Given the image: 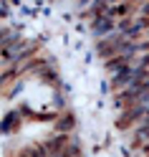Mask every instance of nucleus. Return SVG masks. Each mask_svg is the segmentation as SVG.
I'll return each instance as SVG.
<instances>
[{
    "instance_id": "f257e3e1",
    "label": "nucleus",
    "mask_w": 149,
    "mask_h": 157,
    "mask_svg": "<svg viewBox=\"0 0 149 157\" xmlns=\"http://www.w3.org/2000/svg\"><path fill=\"white\" fill-rule=\"evenodd\" d=\"M149 91V71L142 76V78H136L134 84H129L126 89H121V91H116L114 94V104H116V109L121 112V109H126L132 101H136L139 96H144Z\"/></svg>"
},
{
    "instance_id": "f03ea898",
    "label": "nucleus",
    "mask_w": 149,
    "mask_h": 157,
    "mask_svg": "<svg viewBox=\"0 0 149 157\" xmlns=\"http://www.w3.org/2000/svg\"><path fill=\"white\" fill-rule=\"evenodd\" d=\"M144 117H149V91L144 96H139L136 101H132L126 109H121L116 124L121 127V129H129V127H134L139 119H144Z\"/></svg>"
},
{
    "instance_id": "7ed1b4c3",
    "label": "nucleus",
    "mask_w": 149,
    "mask_h": 157,
    "mask_svg": "<svg viewBox=\"0 0 149 157\" xmlns=\"http://www.w3.org/2000/svg\"><path fill=\"white\" fill-rule=\"evenodd\" d=\"M149 71V68H144V66H139V63H126L124 68H119L116 74H111V89L114 91H121V89H126L129 84H134L136 78H142L144 74Z\"/></svg>"
},
{
    "instance_id": "20e7f679",
    "label": "nucleus",
    "mask_w": 149,
    "mask_h": 157,
    "mask_svg": "<svg viewBox=\"0 0 149 157\" xmlns=\"http://www.w3.org/2000/svg\"><path fill=\"white\" fill-rule=\"evenodd\" d=\"M114 28H116V18H111L109 13H101V15L91 18V33L96 38H104L106 33H111Z\"/></svg>"
},
{
    "instance_id": "39448f33",
    "label": "nucleus",
    "mask_w": 149,
    "mask_h": 157,
    "mask_svg": "<svg viewBox=\"0 0 149 157\" xmlns=\"http://www.w3.org/2000/svg\"><path fill=\"white\" fill-rule=\"evenodd\" d=\"M66 144H68V134H66V132H56V134L48 137V140H46L41 147L46 150V155L51 157V155H56V152H61Z\"/></svg>"
},
{
    "instance_id": "423d86ee",
    "label": "nucleus",
    "mask_w": 149,
    "mask_h": 157,
    "mask_svg": "<svg viewBox=\"0 0 149 157\" xmlns=\"http://www.w3.org/2000/svg\"><path fill=\"white\" fill-rule=\"evenodd\" d=\"M15 157H48V155L41 144H31V147H20L15 152Z\"/></svg>"
},
{
    "instance_id": "0eeeda50",
    "label": "nucleus",
    "mask_w": 149,
    "mask_h": 157,
    "mask_svg": "<svg viewBox=\"0 0 149 157\" xmlns=\"http://www.w3.org/2000/svg\"><path fill=\"white\" fill-rule=\"evenodd\" d=\"M51 157H81V147H78V142H68L61 152H56Z\"/></svg>"
},
{
    "instance_id": "6e6552de",
    "label": "nucleus",
    "mask_w": 149,
    "mask_h": 157,
    "mask_svg": "<svg viewBox=\"0 0 149 157\" xmlns=\"http://www.w3.org/2000/svg\"><path fill=\"white\" fill-rule=\"evenodd\" d=\"M73 124H76V119H73L71 114H66V117H61V119L56 122V132H66L68 134V132L73 129Z\"/></svg>"
},
{
    "instance_id": "1a4fd4ad",
    "label": "nucleus",
    "mask_w": 149,
    "mask_h": 157,
    "mask_svg": "<svg viewBox=\"0 0 149 157\" xmlns=\"http://www.w3.org/2000/svg\"><path fill=\"white\" fill-rule=\"evenodd\" d=\"M15 124H18V114L10 112V114L3 119V124H0V132H13V129H15Z\"/></svg>"
},
{
    "instance_id": "9d476101",
    "label": "nucleus",
    "mask_w": 149,
    "mask_h": 157,
    "mask_svg": "<svg viewBox=\"0 0 149 157\" xmlns=\"http://www.w3.org/2000/svg\"><path fill=\"white\" fill-rule=\"evenodd\" d=\"M136 15H147L149 18V0H139L136 3Z\"/></svg>"
},
{
    "instance_id": "9b49d317",
    "label": "nucleus",
    "mask_w": 149,
    "mask_h": 157,
    "mask_svg": "<svg viewBox=\"0 0 149 157\" xmlns=\"http://www.w3.org/2000/svg\"><path fill=\"white\" fill-rule=\"evenodd\" d=\"M5 15H8V8H5V5H0V18H5Z\"/></svg>"
},
{
    "instance_id": "f8f14e48",
    "label": "nucleus",
    "mask_w": 149,
    "mask_h": 157,
    "mask_svg": "<svg viewBox=\"0 0 149 157\" xmlns=\"http://www.w3.org/2000/svg\"><path fill=\"white\" fill-rule=\"evenodd\" d=\"M0 3H5V0H0Z\"/></svg>"
},
{
    "instance_id": "ddd939ff",
    "label": "nucleus",
    "mask_w": 149,
    "mask_h": 157,
    "mask_svg": "<svg viewBox=\"0 0 149 157\" xmlns=\"http://www.w3.org/2000/svg\"><path fill=\"white\" fill-rule=\"evenodd\" d=\"M134 3H139V0H134Z\"/></svg>"
}]
</instances>
